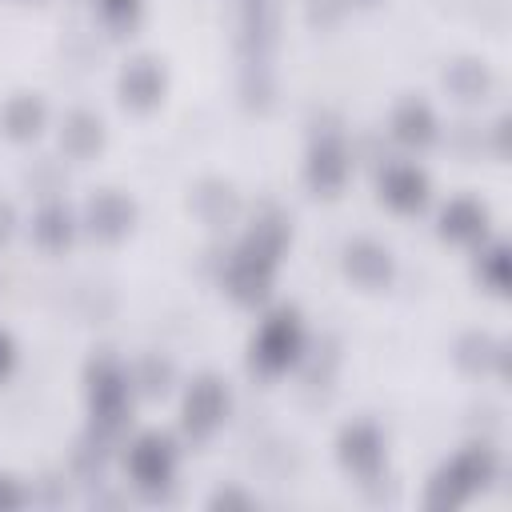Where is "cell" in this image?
I'll use <instances>...</instances> for the list:
<instances>
[{"instance_id": "cell-20", "label": "cell", "mask_w": 512, "mask_h": 512, "mask_svg": "<svg viewBox=\"0 0 512 512\" xmlns=\"http://www.w3.org/2000/svg\"><path fill=\"white\" fill-rule=\"evenodd\" d=\"M196 208H200L204 220L220 224V220H228V216L236 212V196H232L228 184H204V188L196 192Z\"/></svg>"}, {"instance_id": "cell-24", "label": "cell", "mask_w": 512, "mask_h": 512, "mask_svg": "<svg viewBox=\"0 0 512 512\" xmlns=\"http://www.w3.org/2000/svg\"><path fill=\"white\" fill-rule=\"evenodd\" d=\"M168 364H160V360H148L144 364V392H164L168 384Z\"/></svg>"}, {"instance_id": "cell-8", "label": "cell", "mask_w": 512, "mask_h": 512, "mask_svg": "<svg viewBox=\"0 0 512 512\" xmlns=\"http://www.w3.org/2000/svg\"><path fill=\"white\" fill-rule=\"evenodd\" d=\"M272 260H260V256H252V252H236L232 256V264H228V292L240 300V304H256L264 292H268V284H272Z\"/></svg>"}, {"instance_id": "cell-9", "label": "cell", "mask_w": 512, "mask_h": 512, "mask_svg": "<svg viewBox=\"0 0 512 512\" xmlns=\"http://www.w3.org/2000/svg\"><path fill=\"white\" fill-rule=\"evenodd\" d=\"M132 200L120 196V192H96L88 200V228L100 236V240H120L128 228H132Z\"/></svg>"}, {"instance_id": "cell-26", "label": "cell", "mask_w": 512, "mask_h": 512, "mask_svg": "<svg viewBox=\"0 0 512 512\" xmlns=\"http://www.w3.org/2000/svg\"><path fill=\"white\" fill-rule=\"evenodd\" d=\"M16 504H24V492L12 480H0V508H16Z\"/></svg>"}, {"instance_id": "cell-2", "label": "cell", "mask_w": 512, "mask_h": 512, "mask_svg": "<svg viewBox=\"0 0 512 512\" xmlns=\"http://www.w3.org/2000/svg\"><path fill=\"white\" fill-rule=\"evenodd\" d=\"M492 452L488 448H464L436 480H432V504H460L468 492H476L492 476Z\"/></svg>"}, {"instance_id": "cell-3", "label": "cell", "mask_w": 512, "mask_h": 512, "mask_svg": "<svg viewBox=\"0 0 512 512\" xmlns=\"http://www.w3.org/2000/svg\"><path fill=\"white\" fill-rule=\"evenodd\" d=\"M296 352H300V320H296V312L284 308L260 324L256 344H252V360L264 372H280L296 360Z\"/></svg>"}, {"instance_id": "cell-19", "label": "cell", "mask_w": 512, "mask_h": 512, "mask_svg": "<svg viewBox=\"0 0 512 512\" xmlns=\"http://www.w3.org/2000/svg\"><path fill=\"white\" fill-rule=\"evenodd\" d=\"M448 88L456 92V96H464V100H480L484 96V88H488V72L476 64V60H460L456 68H448Z\"/></svg>"}, {"instance_id": "cell-1", "label": "cell", "mask_w": 512, "mask_h": 512, "mask_svg": "<svg viewBox=\"0 0 512 512\" xmlns=\"http://www.w3.org/2000/svg\"><path fill=\"white\" fill-rule=\"evenodd\" d=\"M276 24H280V0H240L244 72H252V68H272Z\"/></svg>"}, {"instance_id": "cell-25", "label": "cell", "mask_w": 512, "mask_h": 512, "mask_svg": "<svg viewBox=\"0 0 512 512\" xmlns=\"http://www.w3.org/2000/svg\"><path fill=\"white\" fill-rule=\"evenodd\" d=\"M340 16V4L332 0H312V24H332Z\"/></svg>"}, {"instance_id": "cell-17", "label": "cell", "mask_w": 512, "mask_h": 512, "mask_svg": "<svg viewBox=\"0 0 512 512\" xmlns=\"http://www.w3.org/2000/svg\"><path fill=\"white\" fill-rule=\"evenodd\" d=\"M440 232L452 236V240H472L484 232V212L472 204V200H456L444 208V220H440Z\"/></svg>"}, {"instance_id": "cell-13", "label": "cell", "mask_w": 512, "mask_h": 512, "mask_svg": "<svg viewBox=\"0 0 512 512\" xmlns=\"http://www.w3.org/2000/svg\"><path fill=\"white\" fill-rule=\"evenodd\" d=\"M100 140H104V132H100V120H96L92 112H72V116L64 120V128H60V144H64V152L76 156V160L92 156V152L100 148Z\"/></svg>"}, {"instance_id": "cell-7", "label": "cell", "mask_w": 512, "mask_h": 512, "mask_svg": "<svg viewBox=\"0 0 512 512\" xmlns=\"http://www.w3.org/2000/svg\"><path fill=\"white\" fill-rule=\"evenodd\" d=\"M348 176V152H344V140L336 132H324L316 144H312V156H308V180L316 192H336Z\"/></svg>"}, {"instance_id": "cell-18", "label": "cell", "mask_w": 512, "mask_h": 512, "mask_svg": "<svg viewBox=\"0 0 512 512\" xmlns=\"http://www.w3.org/2000/svg\"><path fill=\"white\" fill-rule=\"evenodd\" d=\"M32 232H36V240H40L44 248L56 252V248H64V244L72 240V216H68L60 204H48V208H40Z\"/></svg>"}, {"instance_id": "cell-14", "label": "cell", "mask_w": 512, "mask_h": 512, "mask_svg": "<svg viewBox=\"0 0 512 512\" xmlns=\"http://www.w3.org/2000/svg\"><path fill=\"white\" fill-rule=\"evenodd\" d=\"M284 244H288V224H284V216L268 212V216H260V220L252 224V232H248V240H244L240 248L252 252V256H260V260H272V264H276V256L284 252Z\"/></svg>"}, {"instance_id": "cell-10", "label": "cell", "mask_w": 512, "mask_h": 512, "mask_svg": "<svg viewBox=\"0 0 512 512\" xmlns=\"http://www.w3.org/2000/svg\"><path fill=\"white\" fill-rule=\"evenodd\" d=\"M344 268H348V276H352L356 284H364V288H380V284H388V276H392V260H388V252H384L380 244H372V240H356V244H348V252H344Z\"/></svg>"}, {"instance_id": "cell-11", "label": "cell", "mask_w": 512, "mask_h": 512, "mask_svg": "<svg viewBox=\"0 0 512 512\" xmlns=\"http://www.w3.org/2000/svg\"><path fill=\"white\" fill-rule=\"evenodd\" d=\"M160 92H164V72H160L156 60H132V64L124 68V76H120V96H124V104H132V108H152V104L160 100Z\"/></svg>"}, {"instance_id": "cell-16", "label": "cell", "mask_w": 512, "mask_h": 512, "mask_svg": "<svg viewBox=\"0 0 512 512\" xmlns=\"http://www.w3.org/2000/svg\"><path fill=\"white\" fill-rule=\"evenodd\" d=\"M40 124H44V104H40L36 96H16V100H8V108H4V128H8L12 136L28 140V136L40 132Z\"/></svg>"}, {"instance_id": "cell-23", "label": "cell", "mask_w": 512, "mask_h": 512, "mask_svg": "<svg viewBox=\"0 0 512 512\" xmlns=\"http://www.w3.org/2000/svg\"><path fill=\"white\" fill-rule=\"evenodd\" d=\"M480 264H484V276H488V284L500 292V288H504V248L496 244V248H492V252H488Z\"/></svg>"}, {"instance_id": "cell-28", "label": "cell", "mask_w": 512, "mask_h": 512, "mask_svg": "<svg viewBox=\"0 0 512 512\" xmlns=\"http://www.w3.org/2000/svg\"><path fill=\"white\" fill-rule=\"evenodd\" d=\"M12 220H16V216H12V208H8V204H0V240H8V236H12Z\"/></svg>"}, {"instance_id": "cell-4", "label": "cell", "mask_w": 512, "mask_h": 512, "mask_svg": "<svg viewBox=\"0 0 512 512\" xmlns=\"http://www.w3.org/2000/svg\"><path fill=\"white\" fill-rule=\"evenodd\" d=\"M224 412H228V392H224V384H220L216 376H200V380L192 384L188 400H184V428H188L196 440H204V436L216 432V424L224 420Z\"/></svg>"}, {"instance_id": "cell-22", "label": "cell", "mask_w": 512, "mask_h": 512, "mask_svg": "<svg viewBox=\"0 0 512 512\" xmlns=\"http://www.w3.org/2000/svg\"><path fill=\"white\" fill-rule=\"evenodd\" d=\"M100 12L112 24H132V16L140 12V0H100Z\"/></svg>"}, {"instance_id": "cell-5", "label": "cell", "mask_w": 512, "mask_h": 512, "mask_svg": "<svg viewBox=\"0 0 512 512\" xmlns=\"http://www.w3.org/2000/svg\"><path fill=\"white\" fill-rule=\"evenodd\" d=\"M176 468V452L164 436H140L128 452V472L140 488H164L172 480Z\"/></svg>"}, {"instance_id": "cell-6", "label": "cell", "mask_w": 512, "mask_h": 512, "mask_svg": "<svg viewBox=\"0 0 512 512\" xmlns=\"http://www.w3.org/2000/svg\"><path fill=\"white\" fill-rule=\"evenodd\" d=\"M340 460H344L348 472L372 480L380 472V464H384V440H380V432L372 424H364V420L360 424H348L340 432Z\"/></svg>"}, {"instance_id": "cell-12", "label": "cell", "mask_w": 512, "mask_h": 512, "mask_svg": "<svg viewBox=\"0 0 512 512\" xmlns=\"http://www.w3.org/2000/svg\"><path fill=\"white\" fill-rule=\"evenodd\" d=\"M380 196H384L392 208L412 212V208L424 204L428 180H424V172H416L412 164H392V168L384 172V180H380Z\"/></svg>"}, {"instance_id": "cell-27", "label": "cell", "mask_w": 512, "mask_h": 512, "mask_svg": "<svg viewBox=\"0 0 512 512\" xmlns=\"http://www.w3.org/2000/svg\"><path fill=\"white\" fill-rule=\"evenodd\" d=\"M8 368H12V340L0 332V376H4Z\"/></svg>"}, {"instance_id": "cell-21", "label": "cell", "mask_w": 512, "mask_h": 512, "mask_svg": "<svg viewBox=\"0 0 512 512\" xmlns=\"http://www.w3.org/2000/svg\"><path fill=\"white\" fill-rule=\"evenodd\" d=\"M492 356H500V344H492L488 336H468L460 344V364L464 368H488Z\"/></svg>"}, {"instance_id": "cell-15", "label": "cell", "mask_w": 512, "mask_h": 512, "mask_svg": "<svg viewBox=\"0 0 512 512\" xmlns=\"http://www.w3.org/2000/svg\"><path fill=\"white\" fill-rule=\"evenodd\" d=\"M392 128H396V136H400L404 144H428V140L436 136V116L428 112V104L404 100V104L396 108V116H392Z\"/></svg>"}]
</instances>
